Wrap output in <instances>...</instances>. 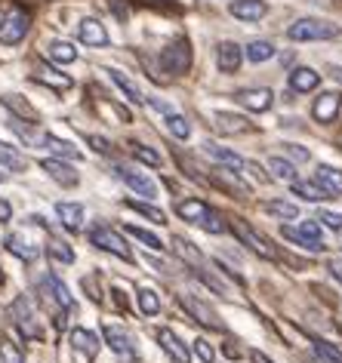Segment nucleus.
I'll use <instances>...</instances> for the list:
<instances>
[{"label": "nucleus", "mask_w": 342, "mask_h": 363, "mask_svg": "<svg viewBox=\"0 0 342 363\" xmlns=\"http://www.w3.org/2000/svg\"><path fill=\"white\" fill-rule=\"evenodd\" d=\"M225 354H228V357H231V360H238V357H241V351H238V348H235V345H231V342H228V345H225Z\"/></svg>", "instance_id": "obj_53"}, {"label": "nucleus", "mask_w": 342, "mask_h": 363, "mask_svg": "<svg viewBox=\"0 0 342 363\" xmlns=\"http://www.w3.org/2000/svg\"><path fill=\"white\" fill-rule=\"evenodd\" d=\"M167 126L176 139H188V135H192V123H188L182 114H167Z\"/></svg>", "instance_id": "obj_39"}, {"label": "nucleus", "mask_w": 342, "mask_h": 363, "mask_svg": "<svg viewBox=\"0 0 342 363\" xmlns=\"http://www.w3.org/2000/svg\"><path fill=\"white\" fill-rule=\"evenodd\" d=\"M127 206H130V210H136V213H142V216H145V219L158 222V225H164V222H167L164 210H158V206H151V203H142V201H127Z\"/></svg>", "instance_id": "obj_37"}, {"label": "nucleus", "mask_w": 342, "mask_h": 363, "mask_svg": "<svg viewBox=\"0 0 342 363\" xmlns=\"http://www.w3.org/2000/svg\"><path fill=\"white\" fill-rule=\"evenodd\" d=\"M77 38L89 43V47H105L108 43V31H105V25L102 22H96V19H84L77 25Z\"/></svg>", "instance_id": "obj_17"}, {"label": "nucleus", "mask_w": 342, "mask_h": 363, "mask_svg": "<svg viewBox=\"0 0 342 363\" xmlns=\"http://www.w3.org/2000/svg\"><path fill=\"white\" fill-rule=\"evenodd\" d=\"M102 333H105V345H108V348H111L114 354H118L121 360H136V357H139V354H136V345H133V339L121 330V326H105Z\"/></svg>", "instance_id": "obj_9"}, {"label": "nucleus", "mask_w": 342, "mask_h": 363, "mask_svg": "<svg viewBox=\"0 0 342 363\" xmlns=\"http://www.w3.org/2000/svg\"><path fill=\"white\" fill-rule=\"evenodd\" d=\"M139 311L142 314H148V317H155L158 311H160V298H158V293H155V289H148V286H142L139 289Z\"/></svg>", "instance_id": "obj_35"}, {"label": "nucleus", "mask_w": 342, "mask_h": 363, "mask_svg": "<svg viewBox=\"0 0 342 363\" xmlns=\"http://www.w3.org/2000/svg\"><path fill=\"white\" fill-rule=\"evenodd\" d=\"M339 108H342V96L339 93H324V96L314 99L311 114H314V121L318 123H333L336 121V114H339Z\"/></svg>", "instance_id": "obj_11"}, {"label": "nucleus", "mask_w": 342, "mask_h": 363, "mask_svg": "<svg viewBox=\"0 0 342 363\" xmlns=\"http://www.w3.org/2000/svg\"><path fill=\"white\" fill-rule=\"evenodd\" d=\"M0 363H25V354L19 351V345L10 339H0Z\"/></svg>", "instance_id": "obj_38"}, {"label": "nucleus", "mask_w": 342, "mask_h": 363, "mask_svg": "<svg viewBox=\"0 0 342 363\" xmlns=\"http://www.w3.org/2000/svg\"><path fill=\"white\" fill-rule=\"evenodd\" d=\"M265 210L272 216H281V219H296L299 216L296 203H287V201H272V203H265Z\"/></svg>", "instance_id": "obj_42"}, {"label": "nucleus", "mask_w": 342, "mask_h": 363, "mask_svg": "<svg viewBox=\"0 0 342 363\" xmlns=\"http://www.w3.org/2000/svg\"><path fill=\"white\" fill-rule=\"evenodd\" d=\"M6 250H10L16 259H22V262H34V259H38V250H34L31 243L22 238V234H10V238H6Z\"/></svg>", "instance_id": "obj_27"}, {"label": "nucleus", "mask_w": 342, "mask_h": 363, "mask_svg": "<svg viewBox=\"0 0 342 363\" xmlns=\"http://www.w3.org/2000/svg\"><path fill=\"white\" fill-rule=\"evenodd\" d=\"M108 74H111V80H114V86H118V89H121V93H123V96H127V99H130V102H133V105H145V102H148V99H142V93H139V86H136V84H133V80H130L127 74H123V71H118V68H108Z\"/></svg>", "instance_id": "obj_23"}, {"label": "nucleus", "mask_w": 342, "mask_h": 363, "mask_svg": "<svg viewBox=\"0 0 342 363\" xmlns=\"http://www.w3.org/2000/svg\"><path fill=\"white\" fill-rule=\"evenodd\" d=\"M89 145H93L96 151H102V154H111V145H108L105 139H99V135H89Z\"/></svg>", "instance_id": "obj_49"}, {"label": "nucleus", "mask_w": 342, "mask_h": 363, "mask_svg": "<svg viewBox=\"0 0 342 363\" xmlns=\"http://www.w3.org/2000/svg\"><path fill=\"white\" fill-rule=\"evenodd\" d=\"M321 84V74L311 68H296L290 74V89L293 93H311V89H318Z\"/></svg>", "instance_id": "obj_22"}, {"label": "nucleus", "mask_w": 342, "mask_h": 363, "mask_svg": "<svg viewBox=\"0 0 342 363\" xmlns=\"http://www.w3.org/2000/svg\"><path fill=\"white\" fill-rule=\"evenodd\" d=\"M216 126H219L222 133H235V135H241V133H253V123H250L247 117L225 114V111L216 114Z\"/></svg>", "instance_id": "obj_24"}, {"label": "nucleus", "mask_w": 342, "mask_h": 363, "mask_svg": "<svg viewBox=\"0 0 342 363\" xmlns=\"http://www.w3.org/2000/svg\"><path fill=\"white\" fill-rule=\"evenodd\" d=\"M287 38L290 40H333V38H339V28L324 19H299L287 28Z\"/></svg>", "instance_id": "obj_2"}, {"label": "nucleus", "mask_w": 342, "mask_h": 363, "mask_svg": "<svg viewBox=\"0 0 342 363\" xmlns=\"http://www.w3.org/2000/svg\"><path fill=\"white\" fill-rule=\"evenodd\" d=\"M133 157H136L139 163H145V167H160V154L145 148V145H139V142L133 145Z\"/></svg>", "instance_id": "obj_43"}, {"label": "nucleus", "mask_w": 342, "mask_h": 363, "mask_svg": "<svg viewBox=\"0 0 342 363\" xmlns=\"http://www.w3.org/2000/svg\"><path fill=\"white\" fill-rule=\"evenodd\" d=\"M314 182L324 188L327 194H342V169H336V167H318V172H314Z\"/></svg>", "instance_id": "obj_21"}, {"label": "nucleus", "mask_w": 342, "mask_h": 363, "mask_svg": "<svg viewBox=\"0 0 342 363\" xmlns=\"http://www.w3.org/2000/svg\"><path fill=\"white\" fill-rule=\"evenodd\" d=\"M250 360H253V363H275V360H268L263 351H253V354H250Z\"/></svg>", "instance_id": "obj_52"}, {"label": "nucleus", "mask_w": 342, "mask_h": 363, "mask_svg": "<svg viewBox=\"0 0 342 363\" xmlns=\"http://www.w3.org/2000/svg\"><path fill=\"white\" fill-rule=\"evenodd\" d=\"M47 256H53L56 262H65V265H71V262H75V250H71L65 240L50 238V240H47Z\"/></svg>", "instance_id": "obj_34"}, {"label": "nucleus", "mask_w": 342, "mask_h": 363, "mask_svg": "<svg viewBox=\"0 0 342 363\" xmlns=\"http://www.w3.org/2000/svg\"><path fill=\"white\" fill-rule=\"evenodd\" d=\"M43 289L53 296V302H56L62 311H71L75 308V298H71V293H68V286L62 284V280L56 277V274H50V277H43Z\"/></svg>", "instance_id": "obj_19"}, {"label": "nucleus", "mask_w": 342, "mask_h": 363, "mask_svg": "<svg viewBox=\"0 0 342 363\" xmlns=\"http://www.w3.org/2000/svg\"><path fill=\"white\" fill-rule=\"evenodd\" d=\"M327 271L342 284V259H330V262H327Z\"/></svg>", "instance_id": "obj_48"}, {"label": "nucleus", "mask_w": 342, "mask_h": 363, "mask_svg": "<svg viewBox=\"0 0 342 363\" xmlns=\"http://www.w3.org/2000/svg\"><path fill=\"white\" fill-rule=\"evenodd\" d=\"M231 231H235V234H238V240L244 243V247H250V250H253L259 259H277V252L272 250V243H268L265 238H259V234H256L253 228H250L247 222H241V219H231Z\"/></svg>", "instance_id": "obj_7"}, {"label": "nucleus", "mask_w": 342, "mask_h": 363, "mask_svg": "<svg viewBox=\"0 0 342 363\" xmlns=\"http://www.w3.org/2000/svg\"><path fill=\"white\" fill-rule=\"evenodd\" d=\"M314 351H318V357H324L327 363H342V351L324 339H314Z\"/></svg>", "instance_id": "obj_41"}, {"label": "nucleus", "mask_w": 342, "mask_h": 363, "mask_svg": "<svg viewBox=\"0 0 342 363\" xmlns=\"http://www.w3.org/2000/svg\"><path fill=\"white\" fill-rule=\"evenodd\" d=\"M176 213L182 216L185 222H194V225H201L204 231H210V234H222L225 231V222H222V216L210 210L204 201H182L176 206Z\"/></svg>", "instance_id": "obj_1"}, {"label": "nucleus", "mask_w": 342, "mask_h": 363, "mask_svg": "<svg viewBox=\"0 0 342 363\" xmlns=\"http://www.w3.org/2000/svg\"><path fill=\"white\" fill-rule=\"evenodd\" d=\"M235 99L244 108H250V111H268L272 102H275V93L272 89H241Z\"/></svg>", "instance_id": "obj_14"}, {"label": "nucleus", "mask_w": 342, "mask_h": 363, "mask_svg": "<svg viewBox=\"0 0 342 363\" xmlns=\"http://www.w3.org/2000/svg\"><path fill=\"white\" fill-rule=\"evenodd\" d=\"M127 234H133V238H136V240H142L148 250H164V243H160L158 234H151V231H145V228H136V225H127Z\"/></svg>", "instance_id": "obj_40"}, {"label": "nucleus", "mask_w": 342, "mask_h": 363, "mask_svg": "<svg viewBox=\"0 0 342 363\" xmlns=\"http://www.w3.org/2000/svg\"><path fill=\"white\" fill-rule=\"evenodd\" d=\"M173 252H176L179 259H185L192 268L201 271V265H204V256H201V252H197V250H194V247H192V243H188L185 238H173Z\"/></svg>", "instance_id": "obj_29"}, {"label": "nucleus", "mask_w": 342, "mask_h": 363, "mask_svg": "<svg viewBox=\"0 0 342 363\" xmlns=\"http://www.w3.org/2000/svg\"><path fill=\"white\" fill-rule=\"evenodd\" d=\"M158 342H160V348H164L176 363H192V357H188V348H185L182 339H179L173 330H158Z\"/></svg>", "instance_id": "obj_16"}, {"label": "nucleus", "mask_w": 342, "mask_h": 363, "mask_svg": "<svg viewBox=\"0 0 342 363\" xmlns=\"http://www.w3.org/2000/svg\"><path fill=\"white\" fill-rule=\"evenodd\" d=\"M244 56H247L250 62H256V65H259V62H268V59L275 56V47H272L268 40H253V43H247Z\"/></svg>", "instance_id": "obj_32"}, {"label": "nucleus", "mask_w": 342, "mask_h": 363, "mask_svg": "<svg viewBox=\"0 0 342 363\" xmlns=\"http://www.w3.org/2000/svg\"><path fill=\"white\" fill-rule=\"evenodd\" d=\"M118 179L127 182L133 191H139V194H145V197H155L158 194V185L145 176V172H136V169H130V167H118Z\"/></svg>", "instance_id": "obj_13"}, {"label": "nucleus", "mask_w": 342, "mask_h": 363, "mask_svg": "<svg viewBox=\"0 0 342 363\" xmlns=\"http://www.w3.org/2000/svg\"><path fill=\"white\" fill-rule=\"evenodd\" d=\"M56 216H59V222L65 225L68 231H77L80 225H84V206L80 203H59Z\"/></svg>", "instance_id": "obj_25"}, {"label": "nucleus", "mask_w": 342, "mask_h": 363, "mask_svg": "<svg viewBox=\"0 0 342 363\" xmlns=\"http://www.w3.org/2000/svg\"><path fill=\"white\" fill-rule=\"evenodd\" d=\"M13 317H16V326L25 333V339H34V342H40L43 339V330H40V323H38V314H34V305H31V298H25L19 296L13 302Z\"/></svg>", "instance_id": "obj_6"}, {"label": "nucleus", "mask_w": 342, "mask_h": 363, "mask_svg": "<svg viewBox=\"0 0 342 363\" xmlns=\"http://www.w3.org/2000/svg\"><path fill=\"white\" fill-rule=\"evenodd\" d=\"M47 56L53 62H75L77 59V50L71 47V43H65V40H53L50 47H47Z\"/></svg>", "instance_id": "obj_33"}, {"label": "nucleus", "mask_w": 342, "mask_h": 363, "mask_svg": "<svg viewBox=\"0 0 342 363\" xmlns=\"http://www.w3.org/2000/svg\"><path fill=\"white\" fill-rule=\"evenodd\" d=\"M204 151L210 154L213 160H219L222 167H228L231 172H241V169H247V160H241L235 151H228V148H219V145H213V142H206L204 145Z\"/></svg>", "instance_id": "obj_20"}, {"label": "nucleus", "mask_w": 342, "mask_h": 363, "mask_svg": "<svg viewBox=\"0 0 342 363\" xmlns=\"http://www.w3.org/2000/svg\"><path fill=\"white\" fill-rule=\"evenodd\" d=\"M34 80H38V84H47V86H53V89H68V86H71V77H68V74H62V71H56V68H47V65L38 68Z\"/></svg>", "instance_id": "obj_26"}, {"label": "nucleus", "mask_w": 342, "mask_h": 363, "mask_svg": "<svg viewBox=\"0 0 342 363\" xmlns=\"http://www.w3.org/2000/svg\"><path fill=\"white\" fill-rule=\"evenodd\" d=\"M40 148H50L53 154H59V157H75V160H80V151L75 148L71 142H62V139H56V135H47L43 133V142H40Z\"/></svg>", "instance_id": "obj_30"}, {"label": "nucleus", "mask_w": 342, "mask_h": 363, "mask_svg": "<svg viewBox=\"0 0 342 363\" xmlns=\"http://www.w3.org/2000/svg\"><path fill=\"white\" fill-rule=\"evenodd\" d=\"M339 142H342V135H339Z\"/></svg>", "instance_id": "obj_54"}, {"label": "nucleus", "mask_w": 342, "mask_h": 363, "mask_svg": "<svg viewBox=\"0 0 342 363\" xmlns=\"http://www.w3.org/2000/svg\"><path fill=\"white\" fill-rule=\"evenodd\" d=\"M89 243L99 247V250H105V252H111V256L123 259V262H133V252L127 247V240H123L114 228H108V225H96V228L89 231Z\"/></svg>", "instance_id": "obj_3"}, {"label": "nucleus", "mask_w": 342, "mask_h": 363, "mask_svg": "<svg viewBox=\"0 0 342 363\" xmlns=\"http://www.w3.org/2000/svg\"><path fill=\"white\" fill-rule=\"evenodd\" d=\"M10 216H13V206L6 201H0V222H10Z\"/></svg>", "instance_id": "obj_51"}, {"label": "nucleus", "mask_w": 342, "mask_h": 363, "mask_svg": "<svg viewBox=\"0 0 342 363\" xmlns=\"http://www.w3.org/2000/svg\"><path fill=\"white\" fill-rule=\"evenodd\" d=\"M216 182H219L222 188H228V191L247 194V185H241V179L235 176V172H231V176H228V172H225V169H219V172H216Z\"/></svg>", "instance_id": "obj_45"}, {"label": "nucleus", "mask_w": 342, "mask_h": 363, "mask_svg": "<svg viewBox=\"0 0 342 363\" xmlns=\"http://www.w3.org/2000/svg\"><path fill=\"white\" fill-rule=\"evenodd\" d=\"M0 167H6V169H16V172H22L25 167H28V160L22 157L16 148H10L6 142H0Z\"/></svg>", "instance_id": "obj_31"}, {"label": "nucleus", "mask_w": 342, "mask_h": 363, "mask_svg": "<svg viewBox=\"0 0 342 363\" xmlns=\"http://www.w3.org/2000/svg\"><path fill=\"white\" fill-rule=\"evenodd\" d=\"M43 169L50 172V179H56L59 185H65V188H75L77 185V172L68 167V163H62V160H56V157H47L40 163Z\"/></svg>", "instance_id": "obj_18"}, {"label": "nucleus", "mask_w": 342, "mask_h": 363, "mask_svg": "<svg viewBox=\"0 0 342 363\" xmlns=\"http://www.w3.org/2000/svg\"><path fill=\"white\" fill-rule=\"evenodd\" d=\"M4 102L13 108L16 114L19 117H28V121H38V111H34V108L28 105V102H19V96H4Z\"/></svg>", "instance_id": "obj_44"}, {"label": "nucleus", "mask_w": 342, "mask_h": 363, "mask_svg": "<svg viewBox=\"0 0 342 363\" xmlns=\"http://www.w3.org/2000/svg\"><path fill=\"white\" fill-rule=\"evenodd\" d=\"M71 354L80 357V363H93L99 354V339L89 330H71Z\"/></svg>", "instance_id": "obj_10"}, {"label": "nucleus", "mask_w": 342, "mask_h": 363, "mask_svg": "<svg viewBox=\"0 0 342 363\" xmlns=\"http://www.w3.org/2000/svg\"><path fill=\"white\" fill-rule=\"evenodd\" d=\"M194 354L201 357V363H213L216 360V351H213V345L206 342V339H197L194 342Z\"/></svg>", "instance_id": "obj_46"}, {"label": "nucleus", "mask_w": 342, "mask_h": 363, "mask_svg": "<svg viewBox=\"0 0 342 363\" xmlns=\"http://www.w3.org/2000/svg\"><path fill=\"white\" fill-rule=\"evenodd\" d=\"M160 68H164L167 74H173V77L185 74V71L192 68V47H188L185 38L173 40L164 52H160Z\"/></svg>", "instance_id": "obj_5"}, {"label": "nucleus", "mask_w": 342, "mask_h": 363, "mask_svg": "<svg viewBox=\"0 0 342 363\" xmlns=\"http://www.w3.org/2000/svg\"><path fill=\"white\" fill-rule=\"evenodd\" d=\"M216 62H219V68L225 74H235L241 68V62H244V50H241L238 43L225 40V43H219V50H216Z\"/></svg>", "instance_id": "obj_12"}, {"label": "nucleus", "mask_w": 342, "mask_h": 363, "mask_svg": "<svg viewBox=\"0 0 342 363\" xmlns=\"http://www.w3.org/2000/svg\"><path fill=\"white\" fill-rule=\"evenodd\" d=\"M287 148H290V154H293L296 160H309V151L299 148V145H287Z\"/></svg>", "instance_id": "obj_50"}, {"label": "nucleus", "mask_w": 342, "mask_h": 363, "mask_svg": "<svg viewBox=\"0 0 342 363\" xmlns=\"http://www.w3.org/2000/svg\"><path fill=\"white\" fill-rule=\"evenodd\" d=\"M268 169H272V176L281 179V182H296V167L284 157H272L268 160Z\"/></svg>", "instance_id": "obj_36"}, {"label": "nucleus", "mask_w": 342, "mask_h": 363, "mask_svg": "<svg viewBox=\"0 0 342 363\" xmlns=\"http://www.w3.org/2000/svg\"><path fill=\"white\" fill-rule=\"evenodd\" d=\"M179 305H182L185 311L192 314V317H194V320L201 323V326H210V330H222L219 314H216V311H213V308L206 305V302H201V298H194V296L182 293V296H179Z\"/></svg>", "instance_id": "obj_8"}, {"label": "nucleus", "mask_w": 342, "mask_h": 363, "mask_svg": "<svg viewBox=\"0 0 342 363\" xmlns=\"http://www.w3.org/2000/svg\"><path fill=\"white\" fill-rule=\"evenodd\" d=\"M28 28H31V16L19 10V6H13V10L4 16V22H0V43H4V47H16L19 40H25Z\"/></svg>", "instance_id": "obj_4"}, {"label": "nucleus", "mask_w": 342, "mask_h": 363, "mask_svg": "<svg viewBox=\"0 0 342 363\" xmlns=\"http://www.w3.org/2000/svg\"><path fill=\"white\" fill-rule=\"evenodd\" d=\"M318 222H324L330 231H342V216L339 213H330V210H321L318 216Z\"/></svg>", "instance_id": "obj_47"}, {"label": "nucleus", "mask_w": 342, "mask_h": 363, "mask_svg": "<svg viewBox=\"0 0 342 363\" xmlns=\"http://www.w3.org/2000/svg\"><path fill=\"white\" fill-rule=\"evenodd\" d=\"M290 185H293V194L302 197V201H309V203H318V201H324V197H330L318 182H290Z\"/></svg>", "instance_id": "obj_28"}, {"label": "nucleus", "mask_w": 342, "mask_h": 363, "mask_svg": "<svg viewBox=\"0 0 342 363\" xmlns=\"http://www.w3.org/2000/svg\"><path fill=\"white\" fill-rule=\"evenodd\" d=\"M228 10H231V16H235V19L259 22V19H263V16L268 13V6H265V0H235Z\"/></svg>", "instance_id": "obj_15"}]
</instances>
